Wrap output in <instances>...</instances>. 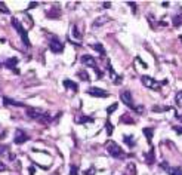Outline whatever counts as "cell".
Returning <instances> with one entry per match:
<instances>
[{
  "mask_svg": "<svg viewBox=\"0 0 182 175\" xmlns=\"http://www.w3.org/2000/svg\"><path fill=\"white\" fill-rule=\"evenodd\" d=\"M107 153L111 156V157H115V159H124V157H126V153L123 151V148H121L115 141L107 142Z\"/></svg>",
  "mask_w": 182,
  "mask_h": 175,
  "instance_id": "6da1fadb",
  "label": "cell"
},
{
  "mask_svg": "<svg viewBox=\"0 0 182 175\" xmlns=\"http://www.w3.org/2000/svg\"><path fill=\"white\" fill-rule=\"evenodd\" d=\"M11 22H12V27L18 31V34L21 36V39H22V42H24V45L25 46H31V43H30V39H28V34H27V30L22 27V24L20 22V20H16V18H12L11 20Z\"/></svg>",
  "mask_w": 182,
  "mask_h": 175,
  "instance_id": "7a4b0ae2",
  "label": "cell"
},
{
  "mask_svg": "<svg viewBox=\"0 0 182 175\" xmlns=\"http://www.w3.org/2000/svg\"><path fill=\"white\" fill-rule=\"evenodd\" d=\"M80 61H81V64H83L84 67H90V68H93L95 71H96V76H98V77H102V76H104V73H102L101 70H98L96 61H95V58L92 56V55H83Z\"/></svg>",
  "mask_w": 182,
  "mask_h": 175,
  "instance_id": "3957f363",
  "label": "cell"
},
{
  "mask_svg": "<svg viewBox=\"0 0 182 175\" xmlns=\"http://www.w3.org/2000/svg\"><path fill=\"white\" fill-rule=\"evenodd\" d=\"M141 82H142V85L145 88H148V89H153V91H160L162 89V85L155 80V79L150 77V76H142Z\"/></svg>",
  "mask_w": 182,
  "mask_h": 175,
  "instance_id": "277c9868",
  "label": "cell"
},
{
  "mask_svg": "<svg viewBox=\"0 0 182 175\" xmlns=\"http://www.w3.org/2000/svg\"><path fill=\"white\" fill-rule=\"evenodd\" d=\"M120 100L126 107L132 108V110H135L136 108L135 102H133V98H132V94H130V91H121L120 92Z\"/></svg>",
  "mask_w": 182,
  "mask_h": 175,
  "instance_id": "5b68a950",
  "label": "cell"
},
{
  "mask_svg": "<svg viewBox=\"0 0 182 175\" xmlns=\"http://www.w3.org/2000/svg\"><path fill=\"white\" fill-rule=\"evenodd\" d=\"M107 70H108L110 79L113 80V83H114V85H120L121 82H123V77H121V76H119V74L115 73L114 68H113V65H111V62H110V61L107 62Z\"/></svg>",
  "mask_w": 182,
  "mask_h": 175,
  "instance_id": "8992f818",
  "label": "cell"
},
{
  "mask_svg": "<svg viewBox=\"0 0 182 175\" xmlns=\"http://www.w3.org/2000/svg\"><path fill=\"white\" fill-rule=\"evenodd\" d=\"M49 49H50L54 54H61V52L64 51V43L54 37V39H50V42H49Z\"/></svg>",
  "mask_w": 182,
  "mask_h": 175,
  "instance_id": "52a82bcc",
  "label": "cell"
},
{
  "mask_svg": "<svg viewBox=\"0 0 182 175\" xmlns=\"http://www.w3.org/2000/svg\"><path fill=\"white\" fill-rule=\"evenodd\" d=\"M89 95H92V96H99V98H107V96H110V94H108L105 89H101V88H89L88 91H86Z\"/></svg>",
  "mask_w": 182,
  "mask_h": 175,
  "instance_id": "ba28073f",
  "label": "cell"
},
{
  "mask_svg": "<svg viewBox=\"0 0 182 175\" xmlns=\"http://www.w3.org/2000/svg\"><path fill=\"white\" fill-rule=\"evenodd\" d=\"M28 140V135L22 131V129H16L15 131V138H14V141H15V144H24V142L27 141Z\"/></svg>",
  "mask_w": 182,
  "mask_h": 175,
  "instance_id": "9c48e42d",
  "label": "cell"
},
{
  "mask_svg": "<svg viewBox=\"0 0 182 175\" xmlns=\"http://www.w3.org/2000/svg\"><path fill=\"white\" fill-rule=\"evenodd\" d=\"M41 113H43V111H41L40 108H34V107L27 108V116L30 117V119H36V120H37V119L41 116Z\"/></svg>",
  "mask_w": 182,
  "mask_h": 175,
  "instance_id": "30bf717a",
  "label": "cell"
},
{
  "mask_svg": "<svg viewBox=\"0 0 182 175\" xmlns=\"http://www.w3.org/2000/svg\"><path fill=\"white\" fill-rule=\"evenodd\" d=\"M0 157H2V159H9V160L14 159V156L11 155L9 147H6V146H0Z\"/></svg>",
  "mask_w": 182,
  "mask_h": 175,
  "instance_id": "8fae6325",
  "label": "cell"
},
{
  "mask_svg": "<svg viewBox=\"0 0 182 175\" xmlns=\"http://www.w3.org/2000/svg\"><path fill=\"white\" fill-rule=\"evenodd\" d=\"M155 162V151H154V147H150L148 153L145 155V163L148 165H154Z\"/></svg>",
  "mask_w": 182,
  "mask_h": 175,
  "instance_id": "7c38bea8",
  "label": "cell"
},
{
  "mask_svg": "<svg viewBox=\"0 0 182 175\" xmlns=\"http://www.w3.org/2000/svg\"><path fill=\"white\" fill-rule=\"evenodd\" d=\"M142 132H144V135H145L147 142L150 144V147H153V134H154V129L153 128H144L142 129Z\"/></svg>",
  "mask_w": 182,
  "mask_h": 175,
  "instance_id": "4fadbf2b",
  "label": "cell"
},
{
  "mask_svg": "<svg viewBox=\"0 0 182 175\" xmlns=\"http://www.w3.org/2000/svg\"><path fill=\"white\" fill-rule=\"evenodd\" d=\"M62 85H64V88H68V89H71L73 92H79V85H77L76 82L70 80V79H65V80L62 82Z\"/></svg>",
  "mask_w": 182,
  "mask_h": 175,
  "instance_id": "5bb4252c",
  "label": "cell"
},
{
  "mask_svg": "<svg viewBox=\"0 0 182 175\" xmlns=\"http://www.w3.org/2000/svg\"><path fill=\"white\" fill-rule=\"evenodd\" d=\"M37 120L40 122V123L47 125V123H50V122H52V114H50V113H47V111H43V113H41V116L37 119Z\"/></svg>",
  "mask_w": 182,
  "mask_h": 175,
  "instance_id": "9a60e30c",
  "label": "cell"
},
{
  "mask_svg": "<svg viewBox=\"0 0 182 175\" xmlns=\"http://www.w3.org/2000/svg\"><path fill=\"white\" fill-rule=\"evenodd\" d=\"M123 141L126 142V146L128 147H135V144H136V140H135V137L133 135H123Z\"/></svg>",
  "mask_w": 182,
  "mask_h": 175,
  "instance_id": "2e32d148",
  "label": "cell"
},
{
  "mask_svg": "<svg viewBox=\"0 0 182 175\" xmlns=\"http://www.w3.org/2000/svg\"><path fill=\"white\" fill-rule=\"evenodd\" d=\"M166 171L169 175H182V166H167Z\"/></svg>",
  "mask_w": 182,
  "mask_h": 175,
  "instance_id": "e0dca14e",
  "label": "cell"
},
{
  "mask_svg": "<svg viewBox=\"0 0 182 175\" xmlns=\"http://www.w3.org/2000/svg\"><path fill=\"white\" fill-rule=\"evenodd\" d=\"M16 64H18V58H16V56H12V58H7V60L5 61V65H6L7 68H11V70H15V67H16Z\"/></svg>",
  "mask_w": 182,
  "mask_h": 175,
  "instance_id": "ac0fdd59",
  "label": "cell"
},
{
  "mask_svg": "<svg viewBox=\"0 0 182 175\" xmlns=\"http://www.w3.org/2000/svg\"><path fill=\"white\" fill-rule=\"evenodd\" d=\"M3 102H5L6 105H14V107H24V102H18V101H15V100L7 98V96H3Z\"/></svg>",
  "mask_w": 182,
  "mask_h": 175,
  "instance_id": "d6986e66",
  "label": "cell"
},
{
  "mask_svg": "<svg viewBox=\"0 0 182 175\" xmlns=\"http://www.w3.org/2000/svg\"><path fill=\"white\" fill-rule=\"evenodd\" d=\"M108 21H110V18H108L107 15H102V16H99V18H96V20H95V22H93V28L101 27L102 24H105V22H108Z\"/></svg>",
  "mask_w": 182,
  "mask_h": 175,
  "instance_id": "ffe728a7",
  "label": "cell"
},
{
  "mask_svg": "<svg viewBox=\"0 0 182 175\" xmlns=\"http://www.w3.org/2000/svg\"><path fill=\"white\" fill-rule=\"evenodd\" d=\"M172 25H173V27H179V25H182V7H181V12L176 14L175 16L172 18Z\"/></svg>",
  "mask_w": 182,
  "mask_h": 175,
  "instance_id": "44dd1931",
  "label": "cell"
},
{
  "mask_svg": "<svg viewBox=\"0 0 182 175\" xmlns=\"http://www.w3.org/2000/svg\"><path fill=\"white\" fill-rule=\"evenodd\" d=\"M90 47H93L96 52H99V54H101V56H105V55H107L105 49H104V46H102V43H92V45H90Z\"/></svg>",
  "mask_w": 182,
  "mask_h": 175,
  "instance_id": "7402d4cb",
  "label": "cell"
},
{
  "mask_svg": "<svg viewBox=\"0 0 182 175\" xmlns=\"http://www.w3.org/2000/svg\"><path fill=\"white\" fill-rule=\"evenodd\" d=\"M47 16H49V18H59L61 16V9L58 6L52 7V11H49V12H47Z\"/></svg>",
  "mask_w": 182,
  "mask_h": 175,
  "instance_id": "603a6c76",
  "label": "cell"
},
{
  "mask_svg": "<svg viewBox=\"0 0 182 175\" xmlns=\"http://www.w3.org/2000/svg\"><path fill=\"white\" fill-rule=\"evenodd\" d=\"M76 122H77L79 125H81V123H92V122H93V117H90V116H81V117H79Z\"/></svg>",
  "mask_w": 182,
  "mask_h": 175,
  "instance_id": "cb8c5ba5",
  "label": "cell"
},
{
  "mask_svg": "<svg viewBox=\"0 0 182 175\" xmlns=\"http://www.w3.org/2000/svg\"><path fill=\"white\" fill-rule=\"evenodd\" d=\"M105 129H107V135L111 137L113 132H114V128H113V123L110 122V119H107V122H105Z\"/></svg>",
  "mask_w": 182,
  "mask_h": 175,
  "instance_id": "d4e9b609",
  "label": "cell"
},
{
  "mask_svg": "<svg viewBox=\"0 0 182 175\" xmlns=\"http://www.w3.org/2000/svg\"><path fill=\"white\" fill-rule=\"evenodd\" d=\"M128 174L129 175H136V166L133 162H129L128 163Z\"/></svg>",
  "mask_w": 182,
  "mask_h": 175,
  "instance_id": "484cf974",
  "label": "cell"
},
{
  "mask_svg": "<svg viewBox=\"0 0 182 175\" xmlns=\"http://www.w3.org/2000/svg\"><path fill=\"white\" fill-rule=\"evenodd\" d=\"M77 76H79L83 82H89V80H90V76H89L86 71H83V70H81V71H79V73H77Z\"/></svg>",
  "mask_w": 182,
  "mask_h": 175,
  "instance_id": "4316f807",
  "label": "cell"
},
{
  "mask_svg": "<svg viewBox=\"0 0 182 175\" xmlns=\"http://www.w3.org/2000/svg\"><path fill=\"white\" fill-rule=\"evenodd\" d=\"M175 102H176V105H178V107H182V91H179V92L176 94Z\"/></svg>",
  "mask_w": 182,
  "mask_h": 175,
  "instance_id": "83f0119b",
  "label": "cell"
},
{
  "mask_svg": "<svg viewBox=\"0 0 182 175\" xmlns=\"http://www.w3.org/2000/svg\"><path fill=\"white\" fill-rule=\"evenodd\" d=\"M73 36H74V37L77 39V40H80V39H81V33L79 31V28L76 27V25L73 27Z\"/></svg>",
  "mask_w": 182,
  "mask_h": 175,
  "instance_id": "f1b7e54d",
  "label": "cell"
},
{
  "mask_svg": "<svg viewBox=\"0 0 182 175\" xmlns=\"http://www.w3.org/2000/svg\"><path fill=\"white\" fill-rule=\"evenodd\" d=\"M117 107H119V105H117L115 102H114V104H113V105H110V107H107V114L110 116V114H111V113H114L115 110H117Z\"/></svg>",
  "mask_w": 182,
  "mask_h": 175,
  "instance_id": "f546056e",
  "label": "cell"
},
{
  "mask_svg": "<svg viewBox=\"0 0 182 175\" xmlns=\"http://www.w3.org/2000/svg\"><path fill=\"white\" fill-rule=\"evenodd\" d=\"M70 175H79V166H77V165H71V168H70Z\"/></svg>",
  "mask_w": 182,
  "mask_h": 175,
  "instance_id": "4dcf8cb0",
  "label": "cell"
},
{
  "mask_svg": "<svg viewBox=\"0 0 182 175\" xmlns=\"http://www.w3.org/2000/svg\"><path fill=\"white\" fill-rule=\"evenodd\" d=\"M120 122H124V123H132V119H130V117H129V114H123L120 117Z\"/></svg>",
  "mask_w": 182,
  "mask_h": 175,
  "instance_id": "1f68e13d",
  "label": "cell"
},
{
  "mask_svg": "<svg viewBox=\"0 0 182 175\" xmlns=\"http://www.w3.org/2000/svg\"><path fill=\"white\" fill-rule=\"evenodd\" d=\"M0 12H3V14H9V9H7V6L3 3V2H0Z\"/></svg>",
  "mask_w": 182,
  "mask_h": 175,
  "instance_id": "d6a6232c",
  "label": "cell"
},
{
  "mask_svg": "<svg viewBox=\"0 0 182 175\" xmlns=\"http://www.w3.org/2000/svg\"><path fill=\"white\" fill-rule=\"evenodd\" d=\"M95 172H96V169H95L93 166H90L89 169H86V171L83 172V175H95Z\"/></svg>",
  "mask_w": 182,
  "mask_h": 175,
  "instance_id": "836d02e7",
  "label": "cell"
},
{
  "mask_svg": "<svg viewBox=\"0 0 182 175\" xmlns=\"http://www.w3.org/2000/svg\"><path fill=\"white\" fill-rule=\"evenodd\" d=\"M148 22H150V24H151V27H153V28L155 27V24H154V16H153V15H151V14L148 15Z\"/></svg>",
  "mask_w": 182,
  "mask_h": 175,
  "instance_id": "e575fe53",
  "label": "cell"
},
{
  "mask_svg": "<svg viewBox=\"0 0 182 175\" xmlns=\"http://www.w3.org/2000/svg\"><path fill=\"white\" fill-rule=\"evenodd\" d=\"M129 5L132 6V12H133V14H136V12H138V9H136V3H133V2H129Z\"/></svg>",
  "mask_w": 182,
  "mask_h": 175,
  "instance_id": "d590c367",
  "label": "cell"
},
{
  "mask_svg": "<svg viewBox=\"0 0 182 175\" xmlns=\"http://www.w3.org/2000/svg\"><path fill=\"white\" fill-rule=\"evenodd\" d=\"M6 169H7V166L5 165V162L0 160V172H3V171H6Z\"/></svg>",
  "mask_w": 182,
  "mask_h": 175,
  "instance_id": "8d00e7d4",
  "label": "cell"
},
{
  "mask_svg": "<svg viewBox=\"0 0 182 175\" xmlns=\"http://www.w3.org/2000/svg\"><path fill=\"white\" fill-rule=\"evenodd\" d=\"M136 61H138V62H139V64H141V65H142V67H144V68H148V65H147V64H145V62H144V61H142L141 58H139V56L136 58Z\"/></svg>",
  "mask_w": 182,
  "mask_h": 175,
  "instance_id": "74e56055",
  "label": "cell"
},
{
  "mask_svg": "<svg viewBox=\"0 0 182 175\" xmlns=\"http://www.w3.org/2000/svg\"><path fill=\"white\" fill-rule=\"evenodd\" d=\"M36 6H39V3H37V2H31V3L28 5V9H34Z\"/></svg>",
  "mask_w": 182,
  "mask_h": 175,
  "instance_id": "f35d334b",
  "label": "cell"
},
{
  "mask_svg": "<svg viewBox=\"0 0 182 175\" xmlns=\"http://www.w3.org/2000/svg\"><path fill=\"white\" fill-rule=\"evenodd\" d=\"M173 129L176 131V134H179V135L182 134V128H181V126H173Z\"/></svg>",
  "mask_w": 182,
  "mask_h": 175,
  "instance_id": "ab89813d",
  "label": "cell"
},
{
  "mask_svg": "<svg viewBox=\"0 0 182 175\" xmlns=\"http://www.w3.org/2000/svg\"><path fill=\"white\" fill-rule=\"evenodd\" d=\"M34 172H36V169H34L33 166H30V168H28V175H34Z\"/></svg>",
  "mask_w": 182,
  "mask_h": 175,
  "instance_id": "60d3db41",
  "label": "cell"
},
{
  "mask_svg": "<svg viewBox=\"0 0 182 175\" xmlns=\"http://www.w3.org/2000/svg\"><path fill=\"white\" fill-rule=\"evenodd\" d=\"M102 6L105 7V9H108V7L111 6V3H110V2H104V3H102Z\"/></svg>",
  "mask_w": 182,
  "mask_h": 175,
  "instance_id": "b9f144b4",
  "label": "cell"
},
{
  "mask_svg": "<svg viewBox=\"0 0 182 175\" xmlns=\"http://www.w3.org/2000/svg\"><path fill=\"white\" fill-rule=\"evenodd\" d=\"M176 117H178V119H179V120H182V117H181V116H179V114H176Z\"/></svg>",
  "mask_w": 182,
  "mask_h": 175,
  "instance_id": "7bdbcfd3",
  "label": "cell"
}]
</instances>
